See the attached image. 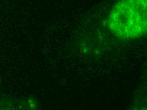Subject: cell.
<instances>
[{"instance_id":"cell-1","label":"cell","mask_w":147,"mask_h":110,"mask_svg":"<svg viewBox=\"0 0 147 110\" xmlns=\"http://www.w3.org/2000/svg\"><path fill=\"white\" fill-rule=\"evenodd\" d=\"M107 26L121 39H136L147 31V0H121L110 12Z\"/></svg>"}]
</instances>
